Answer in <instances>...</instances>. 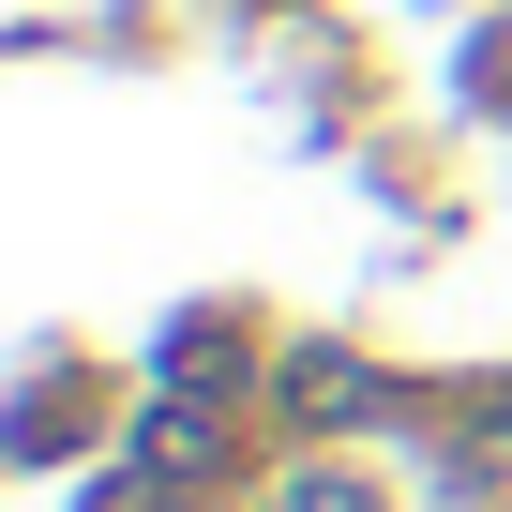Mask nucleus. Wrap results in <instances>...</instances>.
<instances>
[{
    "label": "nucleus",
    "mask_w": 512,
    "mask_h": 512,
    "mask_svg": "<svg viewBox=\"0 0 512 512\" xmlns=\"http://www.w3.org/2000/svg\"><path fill=\"white\" fill-rule=\"evenodd\" d=\"M287 512H377V497H362V482H302Z\"/></svg>",
    "instance_id": "f03ea898"
},
{
    "label": "nucleus",
    "mask_w": 512,
    "mask_h": 512,
    "mask_svg": "<svg viewBox=\"0 0 512 512\" xmlns=\"http://www.w3.org/2000/svg\"><path fill=\"white\" fill-rule=\"evenodd\" d=\"M136 467H151V482H181V467H211V422H196V407H166V422L136 437Z\"/></svg>",
    "instance_id": "f257e3e1"
}]
</instances>
